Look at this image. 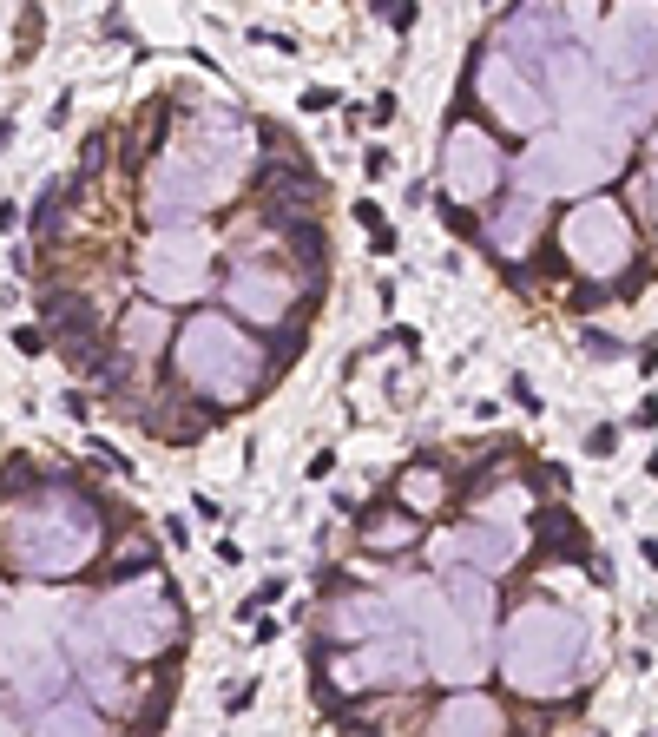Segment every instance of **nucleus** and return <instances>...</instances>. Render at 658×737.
<instances>
[{"label": "nucleus", "mask_w": 658, "mask_h": 737, "mask_svg": "<svg viewBox=\"0 0 658 737\" xmlns=\"http://www.w3.org/2000/svg\"><path fill=\"white\" fill-rule=\"evenodd\" d=\"M257 165V126L237 106H198L178 139H165L145 158L139 211L152 231H178V224H204L211 211L244 191Z\"/></svg>", "instance_id": "nucleus-1"}, {"label": "nucleus", "mask_w": 658, "mask_h": 737, "mask_svg": "<svg viewBox=\"0 0 658 737\" xmlns=\"http://www.w3.org/2000/svg\"><path fill=\"white\" fill-rule=\"evenodd\" d=\"M106 501L79 481H40L20 501L0 507V560L14 566L33 586H60L73 573L93 566V553L106 547Z\"/></svg>", "instance_id": "nucleus-2"}, {"label": "nucleus", "mask_w": 658, "mask_h": 737, "mask_svg": "<svg viewBox=\"0 0 658 737\" xmlns=\"http://www.w3.org/2000/svg\"><path fill=\"white\" fill-rule=\"evenodd\" d=\"M172 362H178V389L191 402H204L211 415H237V408H251L257 395L277 382L270 369V349L244 336V323L224 310H198L178 323L172 336Z\"/></svg>", "instance_id": "nucleus-3"}, {"label": "nucleus", "mask_w": 658, "mask_h": 737, "mask_svg": "<svg viewBox=\"0 0 658 737\" xmlns=\"http://www.w3.org/2000/svg\"><path fill=\"white\" fill-rule=\"evenodd\" d=\"M66 619H73V599L60 586H33L20 599H0V685L20 711H40L66 698Z\"/></svg>", "instance_id": "nucleus-4"}, {"label": "nucleus", "mask_w": 658, "mask_h": 737, "mask_svg": "<svg viewBox=\"0 0 658 737\" xmlns=\"http://www.w3.org/2000/svg\"><path fill=\"white\" fill-rule=\"evenodd\" d=\"M494 659H501V678L520 691V698H566L580 685L586 659H593V632H586L580 612H566L560 599H527V606L507 612V626L494 632Z\"/></svg>", "instance_id": "nucleus-5"}, {"label": "nucleus", "mask_w": 658, "mask_h": 737, "mask_svg": "<svg viewBox=\"0 0 658 737\" xmlns=\"http://www.w3.org/2000/svg\"><path fill=\"white\" fill-rule=\"evenodd\" d=\"M86 619H93V632L106 639V652L119 665H152L158 652L178 659L191 632V612L165 573L132 580V586H106L99 599H86Z\"/></svg>", "instance_id": "nucleus-6"}, {"label": "nucleus", "mask_w": 658, "mask_h": 737, "mask_svg": "<svg viewBox=\"0 0 658 737\" xmlns=\"http://www.w3.org/2000/svg\"><path fill=\"white\" fill-rule=\"evenodd\" d=\"M389 599L402 612V626L422 645V672L441 678V685H481V672L494 665V645L455 612V599L441 593L435 573H402L389 580Z\"/></svg>", "instance_id": "nucleus-7"}, {"label": "nucleus", "mask_w": 658, "mask_h": 737, "mask_svg": "<svg viewBox=\"0 0 658 737\" xmlns=\"http://www.w3.org/2000/svg\"><path fill=\"white\" fill-rule=\"evenodd\" d=\"M619 158H626V139L606 126H566V132H540V139L520 152L514 165V191L527 198H599V191L619 178Z\"/></svg>", "instance_id": "nucleus-8"}, {"label": "nucleus", "mask_w": 658, "mask_h": 737, "mask_svg": "<svg viewBox=\"0 0 658 737\" xmlns=\"http://www.w3.org/2000/svg\"><path fill=\"white\" fill-rule=\"evenodd\" d=\"M132 277H139L145 303H158V310L211 297V277H218V231H211V224L152 231L139 244V257H132Z\"/></svg>", "instance_id": "nucleus-9"}, {"label": "nucleus", "mask_w": 658, "mask_h": 737, "mask_svg": "<svg viewBox=\"0 0 658 737\" xmlns=\"http://www.w3.org/2000/svg\"><path fill=\"white\" fill-rule=\"evenodd\" d=\"M560 257L580 270L593 290H619V270L632 264V211L619 198H580L573 211L560 218Z\"/></svg>", "instance_id": "nucleus-10"}, {"label": "nucleus", "mask_w": 658, "mask_h": 737, "mask_svg": "<svg viewBox=\"0 0 658 737\" xmlns=\"http://www.w3.org/2000/svg\"><path fill=\"white\" fill-rule=\"evenodd\" d=\"M224 303H231L237 323H257L264 336H277L283 323H297V310L310 303V283L283 257H257V251H237L224 264Z\"/></svg>", "instance_id": "nucleus-11"}, {"label": "nucleus", "mask_w": 658, "mask_h": 737, "mask_svg": "<svg viewBox=\"0 0 658 737\" xmlns=\"http://www.w3.org/2000/svg\"><path fill=\"white\" fill-rule=\"evenodd\" d=\"M474 99L487 106V119L501 132H520V139H540L547 132V119H553V106H547V93H540V79H527L514 60H507L501 47H481V60H474Z\"/></svg>", "instance_id": "nucleus-12"}, {"label": "nucleus", "mask_w": 658, "mask_h": 737, "mask_svg": "<svg viewBox=\"0 0 658 737\" xmlns=\"http://www.w3.org/2000/svg\"><path fill=\"white\" fill-rule=\"evenodd\" d=\"M501 178H507V158H501V145H494V132L455 119L448 139H441V198H448V211L487 204L501 191Z\"/></svg>", "instance_id": "nucleus-13"}, {"label": "nucleus", "mask_w": 658, "mask_h": 737, "mask_svg": "<svg viewBox=\"0 0 658 737\" xmlns=\"http://www.w3.org/2000/svg\"><path fill=\"white\" fill-rule=\"evenodd\" d=\"M514 560H520V527H507V520H461V527L435 534L441 573H481V580H494Z\"/></svg>", "instance_id": "nucleus-14"}, {"label": "nucleus", "mask_w": 658, "mask_h": 737, "mask_svg": "<svg viewBox=\"0 0 658 737\" xmlns=\"http://www.w3.org/2000/svg\"><path fill=\"white\" fill-rule=\"evenodd\" d=\"M593 66L599 79H652L658 66V7H619V14L599 27V47H593Z\"/></svg>", "instance_id": "nucleus-15"}, {"label": "nucleus", "mask_w": 658, "mask_h": 737, "mask_svg": "<svg viewBox=\"0 0 658 737\" xmlns=\"http://www.w3.org/2000/svg\"><path fill=\"white\" fill-rule=\"evenodd\" d=\"M172 336H178V323L158 310V303H145V297L132 303L119 323H112V349H119V362H126L132 376H139V369H152V362L172 349Z\"/></svg>", "instance_id": "nucleus-16"}, {"label": "nucleus", "mask_w": 658, "mask_h": 737, "mask_svg": "<svg viewBox=\"0 0 658 737\" xmlns=\"http://www.w3.org/2000/svg\"><path fill=\"white\" fill-rule=\"evenodd\" d=\"M540 231H547V204L527 198V191L501 198V211L481 218V244H487V251H501V257H527L533 244H540Z\"/></svg>", "instance_id": "nucleus-17"}, {"label": "nucleus", "mask_w": 658, "mask_h": 737, "mask_svg": "<svg viewBox=\"0 0 658 737\" xmlns=\"http://www.w3.org/2000/svg\"><path fill=\"white\" fill-rule=\"evenodd\" d=\"M428 737H507V718L487 691H455V698L428 718Z\"/></svg>", "instance_id": "nucleus-18"}, {"label": "nucleus", "mask_w": 658, "mask_h": 737, "mask_svg": "<svg viewBox=\"0 0 658 737\" xmlns=\"http://www.w3.org/2000/svg\"><path fill=\"white\" fill-rule=\"evenodd\" d=\"M356 540L369 553H408V547H422V520L408 514V507H395V501H376V507H362Z\"/></svg>", "instance_id": "nucleus-19"}, {"label": "nucleus", "mask_w": 658, "mask_h": 737, "mask_svg": "<svg viewBox=\"0 0 658 737\" xmlns=\"http://www.w3.org/2000/svg\"><path fill=\"white\" fill-rule=\"evenodd\" d=\"M441 593L455 599V612L468 619L481 639H494V580H481V573H435Z\"/></svg>", "instance_id": "nucleus-20"}, {"label": "nucleus", "mask_w": 658, "mask_h": 737, "mask_svg": "<svg viewBox=\"0 0 658 737\" xmlns=\"http://www.w3.org/2000/svg\"><path fill=\"white\" fill-rule=\"evenodd\" d=\"M33 737H106V724H99L93 698H73V691H66L60 705H47L33 718Z\"/></svg>", "instance_id": "nucleus-21"}, {"label": "nucleus", "mask_w": 658, "mask_h": 737, "mask_svg": "<svg viewBox=\"0 0 658 737\" xmlns=\"http://www.w3.org/2000/svg\"><path fill=\"white\" fill-rule=\"evenodd\" d=\"M441 501H448V481H441V468H435V461H408L402 481H395V507H408L415 520H428Z\"/></svg>", "instance_id": "nucleus-22"}, {"label": "nucleus", "mask_w": 658, "mask_h": 737, "mask_svg": "<svg viewBox=\"0 0 658 737\" xmlns=\"http://www.w3.org/2000/svg\"><path fill=\"white\" fill-rule=\"evenodd\" d=\"M527 520L540 527V540H547L553 553H566V560H580V553H586V527L566 514V507H533Z\"/></svg>", "instance_id": "nucleus-23"}, {"label": "nucleus", "mask_w": 658, "mask_h": 737, "mask_svg": "<svg viewBox=\"0 0 658 737\" xmlns=\"http://www.w3.org/2000/svg\"><path fill=\"white\" fill-rule=\"evenodd\" d=\"M73 178H47L40 185V198H33V237H53L60 231V211H66V198H73Z\"/></svg>", "instance_id": "nucleus-24"}, {"label": "nucleus", "mask_w": 658, "mask_h": 737, "mask_svg": "<svg viewBox=\"0 0 658 737\" xmlns=\"http://www.w3.org/2000/svg\"><path fill=\"white\" fill-rule=\"evenodd\" d=\"M283 593H290V580H264V586H257V593L244 599V606H237V612H244V619H264V606H277Z\"/></svg>", "instance_id": "nucleus-25"}, {"label": "nucleus", "mask_w": 658, "mask_h": 737, "mask_svg": "<svg viewBox=\"0 0 658 737\" xmlns=\"http://www.w3.org/2000/svg\"><path fill=\"white\" fill-rule=\"evenodd\" d=\"M586 455H593V461H606V455H619V428H606V422H599V428H593V435H586Z\"/></svg>", "instance_id": "nucleus-26"}, {"label": "nucleus", "mask_w": 658, "mask_h": 737, "mask_svg": "<svg viewBox=\"0 0 658 737\" xmlns=\"http://www.w3.org/2000/svg\"><path fill=\"white\" fill-rule=\"evenodd\" d=\"M580 343H586V356H619V336L593 330V323H580Z\"/></svg>", "instance_id": "nucleus-27"}, {"label": "nucleus", "mask_w": 658, "mask_h": 737, "mask_svg": "<svg viewBox=\"0 0 658 737\" xmlns=\"http://www.w3.org/2000/svg\"><path fill=\"white\" fill-rule=\"evenodd\" d=\"M362 172H369V178H389L395 172V152H389V145H369V152H362Z\"/></svg>", "instance_id": "nucleus-28"}, {"label": "nucleus", "mask_w": 658, "mask_h": 737, "mask_svg": "<svg viewBox=\"0 0 658 737\" xmlns=\"http://www.w3.org/2000/svg\"><path fill=\"white\" fill-rule=\"evenodd\" d=\"M329 106H343L336 86H310V93H303V112H329Z\"/></svg>", "instance_id": "nucleus-29"}, {"label": "nucleus", "mask_w": 658, "mask_h": 737, "mask_svg": "<svg viewBox=\"0 0 658 737\" xmlns=\"http://www.w3.org/2000/svg\"><path fill=\"white\" fill-rule=\"evenodd\" d=\"M165 547H172V553H185V547H191V527H185V514H165Z\"/></svg>", "instance_id": "nucleus-30"}, {"label": "nucleus", "mask_w": 658, "mask_h": 737, "mask_svg": "<svg viewBox=\"0 0 658 737\" xmlns=\"http://www.w3.org/2000/svg\"><path fill=\"white\" fill-rule=\"evenodd\" d=\"M191 514H198V520H204V527H218V520H224V507H218V501H211V494H191Z\"/></svg>", "instance_id": "nucleus-31"}, {"label": "nucleus", "mask_w": 658, "mask_h": 737, "mask_svg": "<svg viewBox=\"0 0 658 737\" xmlns=\"http://www.w3.org/2000/svg\"><path fill=\"white\" fill-rule=\"evenodd\" d=\"M251 698H257V685H251V678H244V685H231V698H224V711H231V718H237V711H251Z\"/></svg>", "instance_id": "nucleus-32"}, {"label": "nucleus", "mask_w": 658, "mask_h": 737, "mask_svg": "<svg viewBox=\"0 0 658 737\" xmlns=\"http://www.w3.org/2000/svg\"><path fill=\"white\" fill-rule=\"evenodd\" d=\"M382 20H389L395 33H408V27H415V7H408V0H389V14H382Z\"/></svg>", "instance_id": "nucleus-33"}, {"label": "nucleus", "mask_w": 658, "mask_h": 737, "mask_svg": "<svg viewBox=\"0 0 658 737\" xmlns=\"http://www.w3.org/2000/svg\"><path fill=\"white\" fill-rule=\"evenodd\" d=\"M507 395H514V402H520V408H527V415H540V395H533V389H527V376H514V382H507Z\"/></svg>", "instance_id": "nucleus-34"}, {"label": "nucleus", "mask_w": 658, "mask_h": 737, "mask_svg": "<svg viewBox=\"0 0 658 737\" xmlns=\"http://www.w3.org/2000/svg\"><path fill=\"white\" fill-rule=\"evenodd\" d=\"M251 40H257V47H277V53H297V40H290V33H264V27H251Z\"/></svg>", "instance_id": "nucleus-35"}, {"label": "nucleus", "mask_w": 658, "mask_h": 737, "mask_svg": "<svg viewBox=\"0 0 658 737\" xmlns=\"http://www.w3.org/2000/svg\"><path fill=\"white\" fill-rule=\"evenodd\" d=\"M395 119V93H376V106H369V126H389Z\"/></svg>", "instance_id": "nucleus-36"}, {"label": "nucleus", "mask_w": 658, "mask_h": 737, "mask_svg": "<svg viewBox=\"0 0 658 737\" xmlns=\"http://www.w3.org/2000/svg\"><path fill=\"white\" fill-rule=\"evenodd\" d=\"M14 349H27V356H40V349H47V330H14Z\"/></svg>", "instance_id": "nucleus-37"}, {"label": "nucleus", "mask_w": 658, "mask_h": 737, "mask_svg": "<svg viewBox=\"0 0 658 737\" xmlns=\"http://www.w3.org/2000/svg\"><path fill=\"white\" fill-rule=\"evenodd\" d=\"M632 428H658V402H652V395H645V402L632 408Z\"/></svg>", "instance_id": "nucleus-38"}, {"label": "nucleus", "mask_w": 658, "mask_h": 737, "mask_svg": "<svg viewBox=\"0 0 658 737\" xmlns=\"http://www.w3.org/2000/svg\"><path fill=\"white\" fill-rule=\"evenodd\" d=\"M277 632H283L277 619H257V626H251V645H270V639H277Z\"/></svg>", "instance_id": "nucleus-39"}, {"label": "nucleus", "mask_w": 658, "mask_h": 737, "mask_svg": "<svg viewBox=\"0 0 658 737\" xmlns=\"http://www.w3.org/2000/svg\"><path fill=\"white\" fill-rule=\"evenodd\" d=\"M645 204H652V224H658V158H652V172H645Z\"/></svg>", "instance_id": "nucleus-40"}, {"label": "nucleus", "mask_w": 658, "mask_h": 737, "mask_svg": "<svg viewBox=\"0 0 658 737\" xmlns=\"http://www.w3.org/2000/svg\"><path fill=\"white\" fill-rule=\"evenodd\" d=\"M0 737H20V718H14V705L0 698Z\"/></svg>", "instance_id": "nucleus-41"}, {"label": "nucleus", "mask_w": 658, "mask_h": 737, "mask_svg": "<svg viewBox=\"0 0 658 737\" xmlns=\"http://www.w3.org/2000/svg\"><path fill=\"white\" fill-rule=\"evenodd\" d=\"M652 369H658V343H645L639 349V376H652Z\"/></svg>", "instance_id": "nucleus-42"}, {"label": "nucleus", "mask_w": 658, "mask_h": 737, "mask_svg": "<svg viewBox=\"0 0 658 737\" xmlns=\"http://www.w3.org/2000/svg\"><path fill=\"white\" fill-rule=\"evenodd\" d=\"M14 224H20V204H7V198H0V231H14Z\"/></svg>", "instance_id": "nucleus-43"}, {"label": "nucleus", "mask_w": 658, "mask_h": 737, "mask_svg": "<svg viewBox=\"0 0 658 737\" xmlns=\"http://www.w3.org/2000/svg\"><path fill=\"white\" fill-rule=\"evenodd\" d=\"M7 145H14V119H0V152H7Z\"/></svg>", "instance_id": "nucleus-44"}, {"label": "nucleus", "mask_w": 658, "mask_h": 737, "mask_svg": "<svg viewBox=\"0 0 658 737\" xmlns=\"http://www.w3.org/2000/svg\"><path fill=\"white\" fill-rule=\"evenodd\" d=\"M645 139H652V152H658V119H652V132H645Z\"/></svg>", "instance_id": "nucleus-45"}, {"label": "nucleus", "mask_w": 658, "mask_h": 737, "mask_svg": "<svg viewBox=\"0 0 658 737\" xmlns=\"http://www.w3.org/2000/svg\"><path fill=\"white\" fill-rule=\"evenodd\" d=\"M0 599H7V586H0Z\"/></svg>", "instance_id": "nucleus-46"}]
</instances>
